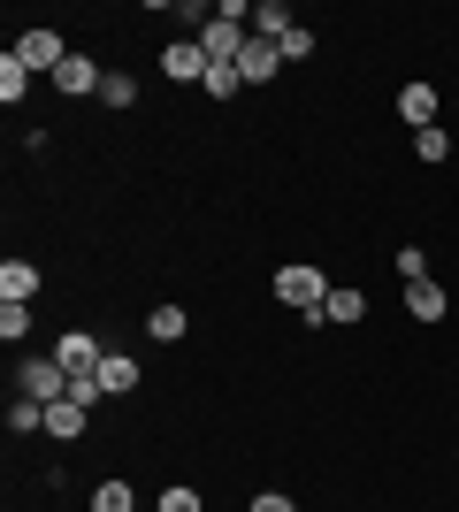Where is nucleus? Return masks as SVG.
Returning <instances> with one entry per match:
<instances>
[{
	"label": "nucleus",
	"mask_w": 459,
	"mask_h": 512,
	"mask_svg": "<svg viewBox=\"0 0 459 512\" xmlns=\"http://www.w3.org/2000/svg\"><path fill=\"white\" fill-rule=\"evenodd\" d=\"M100 390H108V398H123V390H138V360H123V352H108V360H100Z\"/></svg>",
	"instance_id": "obj_14"
},
{
	"label": "nucleus",
	"mask_w": 459,
	"mask_h": 512,
	"mask_svg": "<svg viewBox=\"0 0 459 512\" xmlns=\"http://www.w3.org/2000/svg\"><path fill=\"white\" fill-rule=\"evenodd\" d=\"M161 77H176V85H192V77H199V85H207V54H199L192 39L169 46V54H161Z\"/></svg>",
	"instance_id": "obj_8"
},
{
	"label": "nucleus",
	"mask_w": 459,
	"mask_h": 512,
	"mask_svg": "<svg viewBox=\"0 0 459 512\" xmlns=\"http://www.w3.org/2000/svg\"><path fill=\"white\" fill-rule=\"evenodd\" d=\"M31 291H39V268L31 260H0V306H31Z\"/></svg>",
	"instance_id": "obj_7"
},
{
	"label": "nucleus",
	"mask_w": 459,
	"mask_h": 512,
	"mask_svg": "<svg viewBox=\"0 0 459 512\" xmlns=\"http://www.w3.org/2000/svg\"><path fill=\"white\" fill-rule=\"evenodd\" d=\"M0 337H8V344L31 337V306H0Z\"/></svg>",
	"instance_id": "obj_20"
},
{
	"label": "nucleus",
	"mask_w": 459,
	"mask_h": 512,
	"mask_svg": "<svg viewBox=\"0 0 459 512\" xmlns=\"http://www.w3.org/2000/svg\"><path fill=\"white\" fill-rule=\"evenodd\" d=\"M100 100H108V107H131V100H138V77H115V69H108V85H100Z\"/></svg>",
	"instance_id": "obj_21"
},
{
	"label": "nucleus",
	"mask_w": 459,
	"mask_h": 512,
	"mask_svg": "<svg viewBox=\"0 0 459 512\" xmlns=\"http://www.w3.org/2000/svg\"><path fill=\"white\" fill-rule=\"evenodd\" d=\"M291 31H299V23H291V8H284V0H261V8H253V39H268V46H284Z\"/></svg>",
	"instance_id": "obj_9"
},
{
	"label": "nucleus",
	"mask_w": 459,
	"mask_h": 512,
	"mask_svg": "<svg viewBox=\"0 0 459 512\" xmlns=\"http://www.w3.org/2000/svg\"><path fill=\"white\" fill-rule=\"evenodd\" d=\"M8 428H16V436H31V428H46V406H39V398H16V406H8Z\"/></svg>",
	"instance_id": "obj_19"
},
{
	"label": "nucleus",
	"mask_w": 459,
	"mask_h": 512,
	"mask_svg": "<svg viewBox=\"0 0 459 512\" xmlns=\"http://www.w3.org/2000/svg\"><path fill=\"white\" fill-rule=\"evenodd\" d=\"M16 62L31 69V77H39V69H46V77H54V69L69 62V46L54 39V31H46V23H31V31H23V39H16Z\"/></svg>",
	"instance_id": "obj_3"
},
{
	"label": "nucleus",
	"mask_w": 459,
	"mask_h": 512,
	"mask_svg": "<svg viewBox=\"0 0 459 512\" xmlns=\"http://www.w3.org/2000/svg\"><path fill=\"white\" fill-rule=\"evenodd\" d=\"M46 436H54V444H77V436H85V406H77V398L46 406Z\"/></svg>",
	"instance_id": "obj_12"
},
{
	"label": "nucleus",
	"mask_w": 459,
	"mask_h": 512,
	"mask_svg": "<svg viewBox=\"0 0 459 512\" xmlns=\"http://www.w3.org/2000/svg\"><path fill=\"white\" fill-rule=\"evenodd\" d=\"M414 153H421V161H444V153H452V138H444V130H414Z\"/></svg>",
	"instance_id": "obj_22"
},
{
	"label": "nucleus",
	"mask_w": 459,
	"mask_h": 512,
	"mask_svg": "<svg viewBox=\"0 0 459 512\" xmlns=\"http://www.w3.org/2000/svg\"><path fill=\"white\" fill-rule=\"evenodd\" d=\"M398 115H406L414 130H437V85H406L398 92Z\"/></svg>",
	"instance_id": "obj_10"
},
{
	"label": "nucleus",
	"mask_w": 459,
	"mask_h": 512,
	"mask_svg": "<svg viewBox=\"0 0 459 512\" xmlns=\"http://www.w3.org/2000/svg\"><path fill=\"white\" fill-rule=\"evenodd\" d=\"M253 512H299V505H291L284 490H261V497H253Z\"/></svg>",
	"instance_id": "obj_26"
},
{
	"label": "nucleus",
	"mask_w": 459,
	"mask_h": 512,
	"mask_svg": "<svg viewBox=\"0 0 459 512\" xmlns=\"http://www.w3.org/2000/svg\"><path fill=\"white\" fill-rule=\"evenodd\" d=\"M54 85H62L69 100H85V92H100V85H108V69H100V62H85V54H69V62L54 69Z\"/></svg>",
	"instance_id": "obj_5"
},
{
	"label": "nucleus",
	"mask_w": 459,
	"mask_h": 512,
	"mask_svg": "<svg viewBox=\"0 0 459 512\" xmlns=\"http://www.w3.org/2000/svg\"><path fill=\"white\" fill-rule=\"evenodd\" d=\"M23 398H39V406H62V398H69L62 360H23Z\"/></svg>",
	"instance_id": "obj_4"
},
{
	"label": "nucleus",
	"mask_w": 459,
	"mask_h": 512,
	"mask_svg": "<svg viewBox=\"0 0 459 512\" xmlns=\"http://www.w3.org/2000/svg\"><path fill=\"white\" fill-rule=\"evenodd\" d=\"M398 276H406V283H421V276H429V260H421V245H406V253H398Z\"/></svg>",
	"instance_id": "obj_23"
},
{
	"label": "nucleus",
	"mask_w": 459,
	"mask_h": 512,
	"mask_svg": "<svg viewBox=\"0 0 459 512\" xmlns=\"http://www.w3.org/2000/svg\"><path fill=\"white\" fill-rule=\"evenodd\" d=\"M329 291H337V283H322V268H276V299H284V306H299L306 321H314V314L329 306Z\"/></svg>",
	"instance_id": "obj_1"
},
{
	"label": "nucleus",
	"mask_w": 459,
	"mask_h": 512,
	"mask_svg": "<svg viewBox=\"0 0 459 512\" xmlns=\"http://www.w3.org/2000/svg\"><path fill=\"white\" fill-rule=\"evenodd\" d=\"M406 306H414V321H444V283L437 276L406 283Z\"/></svg>",
	"instance_id": "obj_13"
},
{
	"label": "nucleus",
	"mask_w": 459,
	"mask_h": 512,
	"mask_svg": "<svg viewBox=\"0 0 459 512\" xmlns=\"http://www.w3.org/2000/svg\"><path fill=\"white\" fill-rule=\"evenodd\" d=\"M54 360H62L69 383H85V375H100V360H108V352H100V337H92V329H69V337L54 344Z\"/></svg>",
	"instance_id": "obj_2"
},
{
	"label": "nucleus",
	"mask_w": 459,
	"mask_h": 512,
	"mask_svg": "<svg viewBox=\"0 0 459 512\" xmlns=\"http://www.w3.org/2000/svg\"><path fill=\"white\" fill-rule=\"evenodd\" d=\"M245 77H238V62H207V100H230Z\"/></svg>",
	"instance_id": "obj_17"
},
{
	"label": "nucleus",
	"mask_w": 459,
	"mask_h": 512,
	"mask_svg": "<svg viewBox=\"0 0 459 512\" xmlns=\"http://www.w3.org/2000/svg\"><path fill=\"white\" fill-rule=\"evenodd\" d=\"M368 314V299H360V291H352V283H337V291H329V306L322 314H314V329H322V321H337V329H352V321Z\"/></svg>",
	"instance_id": "obj_11"
},
{
	"label": "nucleus",
	"mask_w": 459,
	"mask_h": 512,
	"mask_svg": "<svg viewBox=\"0 0 459 512\" xmlns=\"http://www.w3.org/2000/svg\"><path fill=\"white\" fill-rule=\"evenodd\" d=\"M161 512H199V497L192 490H161Z\"/></svg>",
	"instance_id": "obj_25"
},
{
	"label": "nucleus",
	"mask_w": 459,
	"mask_h": 512,
	"mask_svg": "<svg viewBox=\"0 0 459 512\" xmlns=\"http://www.w3.org/2000/svg\"><path fill=\"white\" fill-rule=\"evenodd\" d=\"M138 497H131V482H100V490H92V512H131Z\"/></svg>",
	"instance_id": "obj_18"
},
{
	"label": "nucleus",
	"mask_w": 459,
	"mask_h": 512,
	"mask_svg": "<svg viewBox=\"0 0 459 512\" xmlns=\"http://www.w3.org/2000/svg\"><path fill=\"white\" fill-rule=\"evenodd\" d=\"M146 337H153V344H176V337H184V306H153Z\"/></svg>",
	"instance_id": "obj_16"
},
{
	"label": "nucleus",
	"mask_w": 459,
	"mask_h": 512,
	"mask_svg": "<svg viewBox=\"0 0 459 512\" xmlns=\"http://www.w3.org/2000/svg\"><path fill=\"white\" fill-rule=\"evenodd\" d=\"M23 92H31V69H23V62H16V46H8V54H0V100L16 107Z\"/></svg>",
	"instance_id": "obj_15"
},
{
	"label": "nucleus",
	"mask_w": 459,
	"mask_h": 512,
	"mask_svg": "<svg viewBox=\"0 0 459 512\" xmlns=\"http://www.w3.org/2000/svg\"><path fill=\"white\" fill-rule=\"evenodd\" d=\"M69 398H77V406L92 413V406H100V398H108V390H100V375H85V383H69Z\"/></svg>",
	"instance_id": "obj_24"
},
{
	"label": "nucleus",
	"mask_w": 459,
	"mask_h": 512,
	"mask_svg": "<svg viewBox=\"0 0 459 512\" xmlns=\"http://www.w3.org/2000/svg\"><path fill=\"white\" fill-rule=\"evenodd\" d=\"M284 69V46H268V39H245V54H238V77L245 85H268Z\"/></svg>",
	"instance_id": "obj_6"
}]
</instances>
